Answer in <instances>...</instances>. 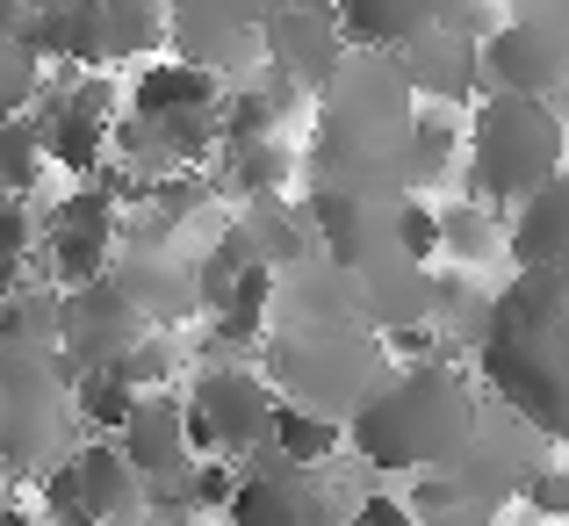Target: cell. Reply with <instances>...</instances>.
I'll return each mask as SVG.
<instances>
[{"label":"cell","instance_id":"obj_42","mask_svg":"<svg viewBox=\"0 0 569 526\" xmlns=\"http://www.w3.org/2000/svg\"><path fill=\"white\" fill-rule=\"evenodd\" d=\"M0 526H29V513H22V505L8 498V490H0Z\"/></svg>","mask_w":569,"mask_h":526},{"label":"cell","instance_id":"obj_3","mask_svg":"<svg viewBox=\"0 0 569 526\" xmlns=\"http://www.w3.org/2000/svg\"><path fill=\"white\" fill-rule=\"evenodd\" d=\"M382 347L368 325H303V333H274L267 339V383H281L274 397L296 404V411H318V418H339L347 426L361 411V397L382 383Z\"/></svg>","mask_w":569,"mask_h":526},{"label":"cell","instance_id":"obj_1","mask_svg":"<svg viewBox=\"0 0 569 526\" xmlns=\"http://www.w3.org/2000/svg\"><path fill=\"white\" fill-rule=\"evenodd\" d=\"M476 426H483V411H476V389L455 360L382 368V383L347 418V447L376 476H418V469H447Z\"/></svg>","mask_w":569,"mask_h":526},{"label":"cell","instance_id":"obj_29","mask_svg":"<svg viewBox=\"0 0 569 526\" xmlns=\"http://www.w3.org/2000/svg\"><path fill=\"white\" fill-rule=\"evenodd\" d=\"M440 252L455 267L498 260V252H505V217H498V209H483V202H447L440 209Z\"/></svg>","mask_w":569,"mask_h":526},{"label":"cell","instance_id":"obj_13","mask_svg":"<svg viewBox=\"0 0 569 526\" xmlns=\"http://www.w3.org/2000/svg\"><path fill=\"white\" fill-rule=\"evenodd\" d=\"M339 22V37H347V51L361 43V51H382V43H411L426 37V29H469L490 14V0H325Z\"/></svg>","mask_w":569,"mask_h":526},{"label":"cell","instance_id":"obj_15","mask_svg":"<svg viewBox=\"0 0 569 526\" xmlns=\"http://www.w3.org/2000/svg\"><path fill=\"white\" fill-rule=\"evenodd\" d=\"M397 72L411 87V101H440V109L483 101V66H476L469 29H426V37L397 43Z\"/></svg>","mask_w":569,"mask_h":526},{"label":"cell","instance_id":"obj_41","mask_svg":"<svg viewBox=\"0 0 569 526\" xmlns=\"http://www.w3.org/2000/svg\"><path fill=\"white\" fill-rule=\"evenodd\" d=\"M29 14V0H0V37H14V22Z\"/></svg>","mask_w":569,"mask_h":526},{"label":"cell","instance_id":"obj_27","mask_svg":"<svg viewBox=\"0 0 569 526\" xmlns=\"http://www.w3.org/2000/svg\"><path fill=\"white\" fill-rule=\"evenodd\" d=\"M66 404H72V418H80L94 440H116L123 418L138 411V389H130L116 368H94V375H72V383H66Z\"/></svg>","mask_w":569,"mask_h":526},{"label":"cell","instance_id":"obj_40","mask_svg":"<svg viewBox=\"0 0 569 526\" xmlns=\"http://www.w3.org/2000/svg\"><path fill=\"white\" fill-rule=\"evenodd\" d=\"M541 339H548V347H556V354L569 360V304H562V318H556V325H548V333H541Z\"/></svg>","mask_w":569,"mask_h":526},{"label":"cell","instance_id":"obj_12","mask_svg":"<svg viewBox=\"0 0 569 526\" xmlns=\"http://www.w3.org/2000/svg\"><path fill=\"white\" fill-rule=\"evenodd\" d=\"M267 8L274 0H167V43H173V58H188V66L223 80L231 58L260 51Z\"/></svg>","mask_w":569,"mask_h":526},{"label":"cell","instance_id":"obj_28","mask_svg":"<svg viewBox=\"0 0 569 526\" xmlns=\"http://www.w3.org/2000/svg\"><path fill=\"white\" fill-rule=\"evenodd\" d=\"M455 159H461V130H455V116L418 109V116H411V145H403V188H440Z\"/></svg>","mask_w":569,"mask_h":526},{"label":"cell","instance_id":"obj_32","mask_svg":"<svg viewBox=\"0 0 569 526\" xmlns=\"http://www.w3.org/2000/svg\"><path fill=\"white\" fill-rule=\"evenodd\" d=\"M389 246H397V260L432 267L440 260V209H432L426 195H397V202H389Z\"/></svg>","mask_w":569,"mask_h":526},{"label":"cell","instance_id":"obj_9","mask_svg":"<svg viewBox=\"0 0 569 526\" xmlns=\"http://www.w3.org/2000/svg\"><path fill=\"white\" fill-rule=\"evenodd\" d=\"M152 325L130 310V296L116 281H87V289H66L58 296V383L72 375H94V368H116Z\"/></svg>","mask_w":569,"mask_h":526},{"label":"cell","instance_id":"obj_11","mask_svg":"<svg viewBox=\"0 0 569 526\" xmlns=\"http://www.w3.org/2000/svg\"><path fill=\"white\" fill-rule=\"evenodd\" d=\"M260 58H267V72H281V80L296 87V95H325L332 72L347 66V37H339V22H332L325 0H274L267 22H260Z\"/></svg>","mask_w":569,"mask_h":526},{"label":"cell","instance_id":"obj_26","mask_svg":"<svg viewBox=\"0 0 569 526\" xmlns=\"http://www.w3.org/2000/svg\"><path fill=\"white\" fill-rule=\"evenodd\" d=\"M289 173H296V152L281 138H231L217 180L238 195V202H260V195H289Z\"/></svg>","mask_w":569,"mask_h":526},{"label":"cell","instance_id":"obj_19","mask_svg":"<svg viewBox=\"0 0 569 526\" xmlns=\"http://www.w3.org/2000/svg\"><path fill=\"white\" fill-rule=\"evenodd\" d=\"M353 304H361L368 333H411V325H432V267L411 260H376L368 275H353Z\"/></svg>","mask_w":569,"mask_h":526},{"label":"cell","instance_id":"obj_34","mask_svg":"<svg viewBox=\"0 0 569 526\" xmlns=\"http://www.w3.org/2000/svg\"><path fill=\"white\" fill-rule=\"evenodd\" d=\"M173 368H181V347H173V333H144L138 347L116 360V375H123L138 397H159V389L173 383Z\"/></svg>","mask_w":569,"mask_h":526},{"label":"cell","instance_id":"obj_24","mask_svg":"<svg viewBox=\"0 0 569 526\" xmlns=\"http://www.w3.org/2000/svg\"><path fill=\"white\" fill-rule=\"evenodd\" d=\"M238 231H246L252 260L274 267V275H296V260L310 252V224H303V209H296L289 195H260V202H246Z\"/></svg>","mask_w":569,"mask_h":526},{"label":"cell","instance_id":"obj_7","mask_svg":"<svg viewBox=\"0 0 569 526\" xmlns=\"http://www.w3.org/2000/svg\"><path fill=\"white\" fill-rule=\"evenodd\" d=\"M29 116H37L43 130V159L66 173H101L109 167V130H116V87L94 80V72H80V80L66 87H37V101H29Z\"/></svg>","mask_w":569,"mask_h":526},{"label":"cell","instance_id":"obj_25","mask_svg":"<svg viewBox=\"0 0 569 526\" xmlns=\"http://www.w3.org/2000/svg\"><path fill=\"white\" fill-rule=\"evenodd\" d=\"M339 447H347V426L318 411H296V404L274 397V418H267V455L289 462V469H332Z\"/></svg>","mask_w":569,"mask_h":526},{"label":"cell","instance_id":"obj_23","mask_svg":"<svg viewBox=\"0 0 569 526\" xmlns=\"http://www.w3.org/2000/svg\"><path fill=\"white\" fill-rule=\"evenodd\" d=\"M223 101V80L202 66H188V58H159V66L138 72V87H130V109L138 123H159V116H188V109H217Z\"/></svg>","mask_w":569,"mask_h":526},{"label":"cell","instance_id":"obj_35","mask_svg":"<svg viewBox=\"0 0 569 526\" xmlns=\"http://www.w3.org/2000/svg\"><path fill=\"white\" fill-rule=\"evenodd\" d=\"M37 87H43V66H37V58H29L14 37H0V130H8L14 116H29Z\"/></svg>","mask_w":569,"mask_h":526},{"label":"cell","instance_id":"obj_10","mask_svg":"<svg viewBox=\"0 0 569 526\" xmlns=\"http://www.w3.org/2000/svg\"><path fill=\"white\" fill-rule=\"evenodd\" d=\"M66 389L58 368H22L0 375V469L8 476H51L58 469V426H66Z\"/></svg>","mask_w":569,"mask_h":526},{"label":"cell","instance_id":"obj_8","mask_svg":"<svg viewBox=\"0 0 569 526\" xmlns=\"http://www.w3.org/2000/svg\"><path fill=\"white\" fill-rule=\"evenodd\" d=\"M116 246H123V209H116L94 180H87V188H72L66 202L43 217V231H37V252H43V267H51L58 289L109 281Z\"/></svg>","mask_w":569,"mask_h":526},{"label":"cell","instance_id":"obj_17","mask_svg":"<svg viewBox=\"0 0 569 526\" xmlns=\"http://www.w3.org/2000/svg\"><path fill=\"white\" fill-rule=\"evenodd\" d=\"M116 455L138 469V484H181V476L194 469L181 397H173V389H159V397H138V411H130L123 433H116Z\"/></svg>","mask_w":569,"mask_h":526},{"label":"cell","instance_id":"obj_14","mask_svg":"<svg viewBox=\"0 0 569 526\" xmlns=\"http://www.w3.org/2000/svg\"><path fill=\"white\" fill-rule=\"evenodd\" d=\"M303 224L339 275H368L376 260L397 252L389 246V202H368V195H347V188H318L303 202Z\"/></svg>","mask_w":569,"mask_h":526},{"label":"cell","instance_id":"obj_5","mask_svg":"<svg viewBox=\"0 0 569 526\" xmlns=\"http://www.w3.org/2000/svg\"><path fill=\"white\" fill-rule=\"evenodd\" d=\"M181 418H188V447L194 455H223V462H252L267 447V418H274V383L238 360L223 368H194V383L181 389Z\"/></svg>","mask_w":569,"mask_h":526},{"label":"cell","instance_id":"obj_2","mask_svg":"<svg viewBox=\"0 0 569 526\" xmlns=\"http://www.w3.org/2000/svg\"><path fill=\"white\" fill-rule=\"evenodd\" d=\"M569 159V130L556 101H519V95H483L469 123V202L483 209H519L533 188H548Z\"/></svg>","mask_w":569,"mask_h":526},{"label":"cell","instance_id":"obj_4","mask_svg":"<svg viewBox=\"0 0 569 526\" xmlns=\"http://www.w3.org/2000/svg\"><path fill=\"white\" fill-rule=\"evenodd\" d=\"M476 375H483V389L533 440H569V360L541 333H498V325H483Z\"/></svg>","mask_w":569,"mask_h":526},{"label":"cell","instance_id":"obj_31","mask_svg":"<svg viewBox=\"0 0 569 526\" xmlns=\"http://www.w3.org/2000/svg\"><path fill=\"white\" fill-rule=\"evenodd\" d=\"M37 231H43V217H37V209L22 202V195H8V188H0V304L29 289V260H37Z\"/></svg>","mask_w":569,"mask_h":526},{"label":"cell","instance_id":"obj_21","mask_svg":"<svg viewBox=\"0 0 569 526\" xmlns=\"http://www.w3.org/2000/svg\"><path fill=\"white\" fill-rule=\"evenodd\" d=\"M505 252H512V267H562L569 275V173H556L512 209Z\"/></svg>","mask_w":569,"mask_h":526},{"label":"cell","instance_id":"obj_20","mask_svg":"<svg viewBox=\"0 0 569 526\" xmlns=\"http://www.w3.org/2000/svg\"><path fill=\"white\" fill-rule=\"evenodd\" d=\"M66 469H72V484H80V505H87L94 526H138L144 484H138V469L116 455V440H87L80 455H66Z\"/></svg>","mask_w":569,"mask_h":526},{"label":"cell","instance_id":"obj_36","mask_svg":"<svg viewBox=\"0 0 569 526\" xmlns=\"http://www.w3.org/2000/svg\"><path fill=\"white\" fill-rule=\"evenodd\" d=\"M231 490H238V462H223V455H194V469H188V498H194V513H223V505H231Z\"/></svg>","mask_w":569,"mask_h":526},{"label":"cell","instance_id":"obj_6","mask_svg":"<svg viewBox=\"0 0 569 526\" xmlns=\"http://www.w3.org/2000/svg\"><path fill=\"white\" fill-rule=\"evenodd\" d=\"M483 95H519V101H556L569 87V22L556 14H512V22L476 37Z\"/></svg>","mask_w":569,"mask_h":526},{"label":"cell","instance_id":"obj_16","mask_svg":"<svg viewBox=\"0 0 569 526\" xmlns=\"http://www.w3.org/2000/svg\"><path fill=\"white\" fill-rule=\"evenodd\" d=\"M325 469H289L260 447L252 462H238V490L223 505L231 526H310V505H318Z\"/></svg>","mask_w":569,"mask_h":526},{"label":"cell","instance_id":"obj_22","mask_svg":"<svg viewBox=\"0 0 569 526\" xmlns=\"http://www.w3.org/2000/svg\"><path fill=\"white\" fill-rule=\"evenodd\" d=\"M22 368H58V296L22 289L0 304V375Z\"/></svg>","mask_w":569,"mask_h":526},{"label":"cell","instance_id":"obj_18","mask_svg":"<svg viewBox=\"0 0 569 526\" xmlns=\"http://www.w3.org/2000/svg\"><path fill=\"white\" fill-rule=\"evenodd\" d=\"M109 281L130 296V310H138L152 333H173L181 318H194V267L167 260V252H116Z\"/></svg>","mask_w":569,"mask_h":526},{"label":"cell","instance_id":"obj_37","mask_svg":"<svg viewBox=\"0 0 569 526\" xmlns=\"http://www.w3.org/2000/svg\"><path fill=\"white\" fill-rule=\"evenodd\" d=\"M519 498H527L541 519H569V462H548V469H533Z\"/></svg>","mask_w":569,"mask_h":526},{"label":"cell","instance_id":"obj_33","mask_svg":"<svg viewBox=\"0 0 569 526\" xmlns=\"http://www.w3.org/2000/svg\"><path fill=\"white\" fill-rule=\"evenodd\" d=\"M43 167H51V159H43V130H37V116H14V123L0 130V188L29 202V188L43 180Z\"/></svg>","mask_w":569,"mask_h":526},{"label":"cell","instance_id":"obj_30","mask_svg":"<svg viewBox=\"0 0 569 526\" xmlns=\"http://www.w3.org/2000/svg\"><path fill=\"white\" fill-rule=\"evenodd\" d=\"M109 58H144L167 43V0H94Z\"/></svg>","mask_w":569,"mask_h":526},{"label":"cell","instance_id":"obj_39","mask_svg":"<svg viewBox=\"0 0 569 526\" xmlns=\"http://www.w3.org/2000/svg\"><path fill=\"white\" fill-rule=\"evenodd\" d=\"M353 526H418L411 498H397V490H368L361 505H353Z\"/></svg>","mask_w":569,"mask_h":526},{"label":"cell","instance_id":"obj_38","mask_svg":"<svg viewBox=\"0 0 569 526\" xmlns=\"http://www.w3.org/2000/svg\"><path fill=\"white\" fill-rule=\"evenodd\" d=\"M43 519H51V526H94V519H87V505H80V484H72L66 462L43 476Z\"/></svg>","mask_w":569,"mask_h":526}]
</instances>
